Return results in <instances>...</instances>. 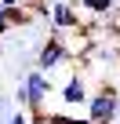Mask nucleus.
<instances>
[{
  "label": "nucleus",
  "instance_id": "1",
  "mask_svg": "<svg viewBox=\"0 0 120 124\" xmlns=\"http://www.w3.org/2000/svg\"><path fill=\"white\" fill-rule=\"evenodd\" d=\"M51 88H55V84H51V77H47V73L29 70V73L22 77V84H18L15 99H18V106H26L29 113H44V102H47Z\"/></svg>",
  "mask_w": 120,
  "mask_h": 124
},
{
  "label": "nucleus",
  "instance_id": "2",
  "mask_svg": "<svg viewBox=\"0 0 120 124\" xmlns=\"http://www.w3.org/2000/svg\"><path fill=\"white\" fill-rule=\"evenodd\" d=\"M120 113V95L113 84H102L91 99H87V120L91 124H113Z\"/></svg>",
  "mask_w": 120,
  "mask_h": 124
},
{
  "label": "nucleus",
  "instance_id": "3",
  "mask_svg": "<svg viewBox=\"0 0 120 124\" xmlns=\"http://www.w3.org/2000/svg\"><path fill=\"white\" fill-rule=\"evenodd\" d=\"M69 58H73V47L62 40V33H51L44 40V47L36 51V70L40 73H51L55 66H62V62H69Z\"/></svg>",
  "mask_w": 120,
  "mask_h": 124
},
{
  "label": "nucleus",
  "instance_id": "4",
  "mask_svg": "<svg viewBox=\"0 0 120 124\" xmlns=\"http://www.w3.org/2000/svg\"><path fill=\"white\" fill-rule=\"evenodd\" d=\"M51 26L55 33H66V29H80V11L69 4V0H58L51 8Z\"/></svg>",
  "mask_w": 120,
  "mask_h": 124
},
{
  "label": "nucleus",
  "instance_id": "5",
  "mask_svg": "<svg viewBox=\"0 0 120 124\" xmlns=\"http://www.w3.org/2000/svg\"><path fill=\"white\" fill-rule=\"evenodd\" d=\"M87 77L84 73H73L66 84H62V102L66 106H87Z\"/></svg>",
  "mask_w": 120,
  "mask_h": 124
},
{
  "label": "nucleus",
  "instance_id": "6",
  "mask_svg": "<svg viewBox=\"0 0 120 124\" xmlns=\"http://www.w3.org/2000/svg\"><path fill=\"white\" fill-rule=\"evenodd\" d=\"M116 0H73L77 11H91V15H109Z\"/></svg>",
  "mask_w": 120,
  "mask_h": 124
},
{
  "label": "nucleus",
  "instance_id": "7",
  "mask_svg": "<svg viewBox=\"0 0 120 124\" xmlns=\"http://www.w3.org/2000/svg\"><path fill=\"white\" fill-rule=\"evenodd\" d=\"M33 124H51V113H29Z\"/></svg>",
  "mask_w": 120,
  "mask_h": 124
},
{
  "label": "nucleus",
  "instance_id": "8",
  "mask_svg": "<svg viewBox=\"0 0 120 124\" xmlns=\"http://www.w3.org/2000/svg\"><path fill=\"white\" fill-rule=\"evenodd\" d=\"M7 124H29V113H22V109H18V113H15V117H11Z\"/></svg>",
  "mask_w": 120,
  "mask_h": 124
},
{
  "label": "nucleus",
  "instance_id": "9",
  "mask_svg": "<svg viewBox=\"0 0 120 124\" xmlns=\"http://www.w3.org/2000/svg\"><path fill=\"white\" fill-rule=\"evenodd\" d=\"M29 0H0V8H26Z\"/></svg>",
  "mask_w": 120,
  "mask_h": 124
},
{
  "label": "nucleus",
  "instance_id": "10",
  "mask_svg": "<svg viewBox=\"0 0 120 124\" xmlns=\"http://www.w3.org/2000/svg\"><path fill=\"white\" fill-rule=\"evenodd\" d=\"M7 29H11V26H7V11H4V8H0V37H4Z\"/></svg>",
  "mask_w": 120,
  "mask_h": 124
}]
</instances>
